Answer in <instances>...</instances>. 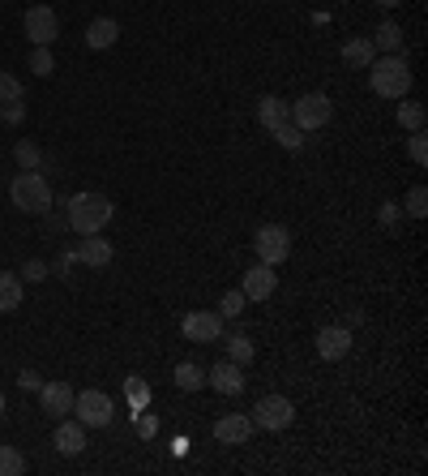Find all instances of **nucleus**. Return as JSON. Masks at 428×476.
Listing matches in <instances>:
<instances>
[{
  "label": "nucleus",
  "mask_w": 428,
  "mask_h": 476,
  "mask_svg": "<svg viewBox=\"0 0 428 476\" xmlns=\"http://www.w3.org/2000/svg\"><path fill=\"white\" fill-rule=\"evenodd\" d=\"M64 223L78 232V237H90V232H103L112 223V198L107 194H73L64 202Z\"/></svg>",
  "instance_id": "obj_1"
},
{
  "label": "nucleus",
  "mask_w": 428,
  "mask_h": 476,
  "mask_svg": "<svg viewBox=\"0 0 428 476\" xmlns=\"http://www.w3.org/2000/svg\"><path fill=\"white\" fill-rule=\"evenodd\" d=\"M369 86L377 100H407L411 91V69L403 56H381L369 65Z\"/></svg>",
  "instance_id": "obj_2"
},
{
  "label": "nucleus",
  "mask_w": 428,
  "mask_h": 476,
  "mask_svg": "<svg viewBox=\"0 0 428 476\" xmlns=\"http://www.w3.org/2000/svg\"><path fill=\"white\" fill-rule=\"evenodd\" d=\"M9 198L26 215H47L52 211V185H47V177H43L39 168L35 172H18L13 185H9Z\"/></svg>",
  "instance_id": "obj_3"
},
{
  "label": "nucleus",
  "mask_w": 428,
  "mask_h": 476,
  "mask_svg": "<svg viewBox=\"0 0 428 476\" xmlns=\"http://www.w3.org/2000/svg\"><path fill=\"white\" fill-rule=\"evenodd\" d=\"M330 120H334V100L330 95H321V91H309V95H300V100L292 103V125L295 129H304V134L326 129Z\"/></svg>",
  "instance_id": "obj_4"
},
{
  "label": "nucleus",
  "mask_w": 428,
  "mask_h": 476,
  "mask_svg": "<svg viewBox=\"0 0 428 476\" xmlns=\"http://www.w3.org/2000/svg\"><path fill=\"white\" fill-rule=\"evenodd\" d=\"M73 417L86 425V429H107L116 420V403L107 391H78L73 395Z\"/></svg>",
  "instance_id": "obj_5"
},
{
  "label": "nucleus",
  "mask_w": 428,
  "mask_h": 476,
  "mask_svg": "<svg viewBox=\"0 0 428 476\" xmlns=\"http://www.w3.org/2000/svg\"><path fill=\"white\" fill-rule=\"evenodd\" d=\"M253 254H257V262H266V266H283V262L292 258V232H287L283 223L257 228L253 232Z\"/></svg>",
  "instance_id": "obj_6"
},
{
  "label": "nucleus",
  "mask_w": 428,
  "mask_h": 476,
  "mask_svg": "<svg viewBox=\"0 0 428 476\" xmlns=\"http://www.w3.org/2000/svg\"><path fill=\"white\" fill-rule=\"evenodd\" d=\"M21 30H26V39L35 43V48H52L60 39V18L52 4H30L26 13H21Z\"/></svg>",
  "instance_id": "obj_7"
},
{
  "label": "nucleus",
  "mask_w": 428,
  "mask_h": 476,
  "mask_svg": "<svg viewBox=\"0 0 428 476\" xmlns=\"http://www.w3.org/2000/svg\"><path fill=\"white\" fill-rule=\"evenodd\" d=\"M295 420V403L287 395H261L253 408V429H266V434H278Z\"/></svg>",
  "instance_id": "obj_8"
},
{
  "label": "nucleus",
  "mask_w": 428,
  "mask_h": 476,
  "mask_svg": "<svg viewBox=\"0 0 428 476\" xmlns=\"http://www.w3.org/2000/svg\"><path fill=\"white\" fill-rule=\"evenodd\" d=\"M180 331L189 343H214V339H223V314L218 309H193L180 322Z\"/></svg>",
  "instance_id": "obj_9"
},
{
  "label": "nucleus",
  "mask_w": 428,
  "mask_h": 476,
  "mask_svg": "<svg viewBox=\"0 0 428 476\" xmlns=\"http://www.w3.org/2000/svg\"><path fill=\"white\" fill-rule=\"evenodd\" d=\"M73 395H78V391H73L69 382H43L39 386V412L52 420L69 417V412H73Z\"/></svg>",
  "instance_id": "obj_10"
},
{
  "label": "nucleus",
  "mask_w": 428,
  "mask_h": 476,
  "mask_svg": "<svg viewBox=\"0 0 428 476\" xmlns=\"http://www.w3.org/2000/svg\"><path fill=\"white\" fill-rule=\"evenodd\" d=\"M240 292H244V300H270L274 292H278V275H274V266H266V262L249 266L244 279H240Z\"/></svg>",
  "instance_id": "obj_11"
},
{
  "label": "nucleus",
  "mask_w": 428,
  "mask_h": 476,
  "mask_svg": "<svg viewBox=\"0 0 428 476\" xmlns=\"http://www.w3.org/2000/svg\"><path fill=\"white\" fill-rule=\"evenodd\" d=\"M249 437H253V417H244V412H227L214 420V442H223V446H244Z\"/></svg>",
  "instance_id": "obj_12"
},
{
  "label": "nucleus",
  "mask_w": 428,
  "mask_h": 476,
  "mask_svg": "<svg viewBox=\"0 0 428 476\" xmlns=\"http://www.w3.org/2000/svg\"><path fill=\"white\" fill-rule=\"evenodd\" d=\"M351 352V331L343 326V322H334V326H321L317 331V357L321 360H343Z\"/></svg>",
  "instance_id": "obj_13"
},
{
  "label": "nucleus",
  "mask_w": 428,
  "mask_h": 476,
  "mask_svg": "<svg viewBox=\"0 0 428 476\" xmlns=\"http://www.w3.org/2000/svg\"><path fill=\"white\" fill-rule=\"evenodd\" d=\"M52 446H56L64 459H73L86 451V425H81L78 417L69 420V417H60L56 420V434H52Z\"/></svg>",
  "instance_id": "obj_14"
},
{
  "label": "nucleus",
  "mask_w": 428,
  "mask_h": 476,
  "mask_svg": "<svg viewBox=\"0 0 428 476\" xmlns=\"http://www.w3.org/2000/svg\"><path fill=\"white\" fill-rule=\"evenodd\" d=\"M73 254H78V262H86V266H112V258H116L112 240H103L98 232H90V237H81Z\"/></svg>",
  "instance_id": "obj_15"
},
{
  "label": "nucleus",
  "mask_w": 428,
  "mask_h": 476,
  "mask_svg": "<svg viewBox=\"0 0 428 476\" xmlns=\"http://www.w3.org/2000/svg\"><path fill=\"white\" fill-rule=\"evenodd\" d=\"M206 382H210L218 395H240L244 391V374H240V365H232V360H218L210 374H206Z\"/></svg>",
  "instance_id": "obj_16"
},
{
  "label": "nucleus",
  "mask_w": 428,
  "mask_h": 476,
  "mask_svg": "<svg viewBox=\"0 0 428 476\" xmlns=\"http://www.w3.org/2000/svg\"><path fill=\"white\" fill-rule=\"evenodd\" d=\"M116 39H120L116 18H95L86 26V48H90V52H107V48H116Z\"/></svg>",
  "instance_id": "obj_17"
},
{
  "label": "nucleus",
  "mask_w": 428,
  "mask_h": 476,
  "mask_svg": "<svg viewBox=\"0 0 428 476\" xmlns=\"http://www.w3.org/2000/svg\"><path fill=\"white\" fill-rule=\"evenodd\" d=\"M369 39H372L377 52H386V56H403V26H398V22H381Z\"/></svg>",
  "instance_id": "obj_18"
},
{
  "label": "nucleus",
  "mask_w": 428,
  "mask_h": 476,
  "mask_svg": "<svg viewBox=\"0 0 428 476\" xmlns=\"http://www.w3.org/2000/svg\"><path fill=\"white\" fill-rule=\"evenodd\" d=\"M257 120H261L266 129H278V125H287V120H292V103L278 100V95H266V100L257 103Z\"/></svg>",
  "instance_id": "obj_19"
},
{
  "label": "nucleus",
  "mask_w": 428,
  "mask_h": 476,
  "mask_svg": "<svg viewBox=\"0 0 428 476\" xmlns=\"http://www.w3.org/2000/svg\"><path fill=\"white\" fill-rule=\"evenodd\" d=\"M21 297H26V283L13 271H0V314H13L21 309Z\"/></svg>",
  "instance_id": "obj_20"
},
{
  "label": "nucleus",
  "mask_w": 428,
  "mask_h": 476,
  "mask_svg": "<svg viewBox=\"0 0 428 476\" xmlns=\"http://www.w3.org/2000/svg\"><path fill=\"white\" fill-rule=\"evenodd\" d=\"M343 60H347L351 69H369L372 60H377V48H372L369 35H355V39L343 43Z\"/></svg>",
  "instance_id": "obj_21"
},
{
  "label": "nucleus",
  "mask_w": 428,
  "mask_h": 476,
  "mask_svg": "<svg viewBox=\"0 0 428 476\" xmlns=\"http://www.w3.org/2000/svg\"><path fill=\"white\" fill-rule=\"evenodd\" d=\"M172 382L180 386V391H201V386H206V369H197L193 360H180V365H175V374H172Z\"/></svg>",
  "instance_id": "obj_22"
},
{
  "label": "nucleus",
  "mask_w": 428,
  "mask_h": 476,
  "mask_svg": "<svg viewBox=\"0 0 428 476\" xmlns=\"http://www.w3.org/2000/svg\"><path fill=\"white\" fill-rule=\"evenodd\" d=\"M424 120H428L424 103H411V100L398 103V125H403L407 134H420V129H424Z\"/></svg>",
  "instance_id": "obj_23"
},
{
  "label": "nucleus",
  "mask_w": 428,
  "mask_h": 476,
  "mask_svg": "<svg viewBox=\"0 0 428 476\" xmlns=\"http://www.w3.org/2000/svg\"><path fill=\"white\" fill-rule=\"evenodd\" d=\"M13 159H18L21 172H35V168L43 163V151L30 138H18V146H13Z\"/></svg>",
  "instance_id": "obj_24"
},
{
  "label": "nucleus",
  "mask_w": 428,
  "mask_h": 476,
  "mask_svg": "<svg viewBox=\"0 0 428 476\" xmlns=\"http://www.w3.org/2000/svg\"><path fill=\"white\" fill-rule=\"evenodd\" d=\"M26 69H30L35 78H52V74H56V56H52V48H35Z\"/></svg>",
  "instance_id": "obj_25"
},
{
  "label": "nucleus",
  "mask_w": 428,
  "mask_h": 476,
  "mask_svg": "<svg viewBox=\"0 0 428 476\" xmlns=\"http://www.w3.org/2000/svg\"><path fill=\"white\" fill-rule=\"evenodd\" d=\"M227 360L240 365V369L253 360V343H249V335H232V339H227Z\"/></svg>",
  "instance_id": "obj_26"
},
{
  "label": "nucleus",
  "mask_w": 428,
  "mask_h": 476,
  "mask_svg": "<svg viewBox=\"0 0 428 476\" xmlns=\"http://www.w3.org/2000/svg\"><path fill=\"white\" fill-rule=\"evenodd\" d=\"M26 472V455L18 446H0V476H21Z\"/></svg>",
  "instance_id": "obj_27"
},
{
  "label": "nucleus",
  "mask_w": 428,
  "mask_h": 476,
  "mask_svg": "<svg viewBox=\"0 0 428 476\" xmlns=\"http://www.w3.org/2000/svg\"><path fill=\"white\" fill-rule=\"evenodd\" d=\"M270 134H274V142H278L283 151H300V146H304V129H295L292 120H287V125H278V129H270Z\"/></svg>",
  "instance_id": "obj_28"
},
{
  "label": "nucleus",
  "mask_w": 428,
  "mask_h": 476,
  "mask_svg": "<svg viewBox=\"0 0 428 476\" xmlns=\"http://www.w3.org/2000/svg\"><path fill=\"white\" fill-rule=\"evenodd\" d=\"M407 215L411 219L428 215V189H424V185H411V189H407Z\"/></svg>",
  "instance_id": "obj_29"
},
{
  "label": "nucleus",
  "mask_w": 428,
  "mask_h": 476,
  "mask_svg": "<svg viewBox=\"0 0 428 476\" xmlns=\"http://www.w3.org/2000/svg\"><path fill=\"white\" fill-rule=\"evenodd\" d=\"M244 305H249L244 292L232 288V292H223V300H218V314H223V317H240V314H244Z\"/></svg>",
  "instance_id": "obj_30"
},
{
  "label": "nucleus",
  "mask_w": 428,
  "mask_h": 476,
  "mask_svg": "<svg viewBox=\"0 0 428 476\" xmlns=\"http://www.w3.org/2000/svg\"><path fill=\"white\" fill-rule=\"evenodd\" d=\"M0 120L9 125V129H18L21 120H26V103L21 100H9V103H0Z\"/></svg>",
  "instance_id": "obj_31"
},
{
  "label": "nucleus",
  "mask_w": 428,
  "mask_h": 476,
  "mask_svg": "<svg viewBox=\"0 0 428 476\" xmlns=\"http://www.w3.org/2000/svg\"><path fill=\"white\" fill-rule=\"evenodd\" d=\"M407 155H411V163H415V168H424V163H428V142H424V129H420V134H411V142H407Z\"/></svg>",
  "instance_id": "obj_32"
},
{
  "label": "nucleus",
  "mask_w": 428,
  "mask_h": 476,
  "mask_svg": "<svg viewBox=\"0 0 428 476\" xmlns=\"http://www.w3.org/2000/svg\"><path fill=\"white\" fill-rule=\"evenodd\" d=\"M9 100H21V82L0 69V103H9Z\"/></svg>",
  "instance_id": "obj_33"
},
{
  "label": "nucleus",
  "mask_w": 428,
  "mask_h": 476,
  "mask_svg": "<svg viewBox=\"0 0 428 476\" xmlns=\"http://www.w3.org/2000/svg\"><path fill=\"white\" fill-rule=\"evenodd\" d=\"M21 275H26V283H39V279H47V262L30 258V262H26V271H21Z\"/></svg>",
  "instance_id": "obj_34"
},
{
  "label": "nucleus",
  "mask_w": 428,
  "mask_h": 476,
  "mask_svg": "<svg viewBox=\"0 0 428 476\" xmlns=\"http://www.w3.org/2000/svg\"><path fill=\"white\" fill-rule=\"evenodd\" d=\"M124 391H129V399H133L137 408H141V403L150 399V391H146V382H137V377H129V382H124Z\"/></svg>",
  "instance_id": "obj_35"
},
{
  "label": "nucleus",
  "mask_w": 428,
  "mask_h": 476,
  "mask_svg": "<svg viewBox=\"0 0 428 476\" xmlns=\"http://www.w3.org/2000/svg\"><path fill=\"white\" fill-rule=\"evenodd\" d=\"M18 386H21V391H39L43 377L35 374V369H21V374H18Z\"/></svg>",
  "instance_id": "obj_36"
},
{
  "label": "nucleus",
  "mask_w": 428,
  "mask_h": 476,
  "mask_svg": "<svg viewBox=\"0 0 428 476\" xmlns=\"http://www.w3.org/2000/svg\"><path fill=\"white\" fill-rule=\"evenodd\" d=\"M155 429H158V420H155V417H141V420H137V434H141V437H150Z\"/></svg>",
  "instance_id": "obj_37"
},
{
  "label": "nucleus",
  "mask_w": 428,
  "mask_h": 476,
  "mask_svg": "<svg viewBox=\"0 0 428 476\" xmlns=\"http://www.w3.org/2000/svg\"><path fill=\"white\" fill-rule=\"evenodd\" d=\"M372 4H381V9H398L403 0H372Z\"/></svg>",
  "instance_id": "obj_38"
},
{
  "label": "nucleus",
  "mask_w": 428,
  "mask_h": 476,
  "mask_svg": "<svg viewBox=\"0 0 428 476\" xmlns=\"http://www.w3.org/2000/svg\"><path fill=\"white\" fill-rule=\"evenodd\" d=\"M0 420H4V391H0Z\"/></svg>",
  "instance_id": "obj_39"
}]
</instances>
